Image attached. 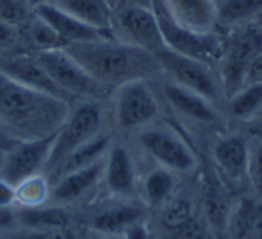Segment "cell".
I'll return each instance as SVG.
<instances>
[{"label":"cell","instance_id":"cell-45","mask_svg":"<svg viewBox=\"0 0 262 239\" xmlns=\"http://www.w3.org/2000/svg\"><path fill=\"white\" fill-rule=\"evenodd\" d=\"M2 160H4V155H0V169H2Z\"/></svg>","mask_w":262,"mask_h":239},{"label":"cell","instance_id":"cell-21","mask_svg":"<svg viewBox=\"0 0 262 239\" xmlns=\"http://www.w3.org/2000/svg\"><path fill=\"white\" fill-rule=\"evenodd\" d=\"M110 144H112V137L102 131V133H99L97 137L90 138V141L84 142L83 146H79L77 149H74V151L70 153V155L67 156V158L63 160V162L59 164V166L56 167L51 174H49L51 184H54L59 176L70 173V171L81 169V167H86V166H90V164L97 162L99 158H102V156L106 155Z\"/></svg>","mask_w":262,"mask_h":239},{"label":"cell","instance_id":"cell-2","mask_svg":"<svg viewBox=\"0 0 262 239\" xmlns=\"http://www.w3.org/2000/svg\"><path fill=\"white\" fill-rule=\"evenodd\" d=\"M72 105L38 92L0 70V123L22 141L54 135Z\"/></svg>","mask_w":262,"mask_h":239},{"label":"cell","instance_id":"cell-28","mask_svg":"<svg viewBox=\"0 0 262 239\" xmlns=\"http://www.w3.org/2000/svg\"><path fill=\"white\" fill-rule=\"evenodd\" d=\"M16 187V205L18 207H38L51 203L52 184L45 173H38L24 178Z\"/></svg>","mask_w":262,"mask_h":239},{"label":"cell","instance_id":"cell-30","mask_svg":"<svg viewBox=\"0 0 262 239\" xmlns=\"http://www.w3.org/2000/svg\"><path fill=\"white\" fill-rule=\"evenodd\" d=\"M248 185L253 189L258 200H262V138L248 141Z\"/></svg>","mask_w":262,"mask_h":239},{"label":"cell","instance_id":"cell-34","mask_svg":"<svg viewBox=\"0 0 262 239\" xmlns=\"http://www.w3.org/2000/svg\"><path fill=\"white\" fill-rule=\"evenodd\" d=\"M15 239H74L69 228H49V230H31L24 228L15 234Z\"/></svg>","mask_w":262,"mask_h":239},{"label":"cell","instance_id":"cell-1","mask_svg":"<svg viewBox=\"0 0 262 239\" xmlns=\"http://www.w3.org/2000/svg\"><path fill=\"white\" fill-rule=\"evenodd\" d=\"M65 51L76 58L95 81L110 90L127 81L157 79L162 76V67L153 52L124 44L113 36L70 44Z\"/></svg>","mask_w":262,"mask_h":239},{"label":"cell","instance_id":"cell-26","mask_svg":"<svg viewBox=\"0 0 262 239\" xmlns=\"http://www.w3.org/2000/svg\"><path fill=\"white\" fill-rule=\"evenodd\" d=\"M176 176L178 174L162 166L151 169L142 180V198L146 205L160 209L167 200H171L176 192Z\"/></svg>","mask_w":262,"mask_h":239},{"label":"cell","instance_id":"cell-38","mask_svg":"<svg viewBox=\"0 0 262 239\" xmlns=\"http://www.w3.org/2000/svg\"><path fill=\"white\" fill-rule=\"evenodd\" d=\"M16 227V207L0 205V228Z\"/></svg>","mask_w":262,"mask_h":239},{"label":"cell","instance_id":"cell-39","mask_svg":"<svg viewBox=\"0 0 262 239\" xmlns=\"http://www.w3.org/2000/svg\"><path fill=\"white\" fill-rule=\"evenodd\" d=\"M122 235H124V239H147V230L144 228V225L139 221V223L131 225V227L127 228Z\"/></svg>","mask_w":262,"mask_h":239},{"label":"cell","instance_id":"cell-46","mask_svg":"<svg viewBox=\"0 0 262 239\" xmlns=\"http://www.w3.org/2000/svg\"><path fill=\"white\" fill-rule=\"evenodd\" d=\"M255 24H258V26H262V15H260V18H258V20H257V22H255Z\"/></svg>","mask_w":262,"mask_h":239},{"label":"cell","instance_id":"cell-44","mask_svg":"<svg viewBox=\"0 0 262 239\" xmlns=\"http://www.w3.org/2000/svg\"><path fill=\"white\" fill-rule=\"evenodd\" d=\"M106 2H108V4L112 6L113 9H115V8H117V4H119V0H106Z\"/></svg>","mask_w":262,"mask_h":239},{"label":"cell","instance_id":"cell-29","mask_svg":"<svg viewBox=\"0 0 262 239\" xmlns=\"http://www.w3.org/2000/svg\"><path fill=\"white\" fill-rule=\"evenodd\" d=\"M190 216H194L192 203H190V200L183 198V196L174 194L160 207V223L164 225V228L176 227V225L187 221Z\"/></svg>","mask_w":262,"mask_h":239},{"label":"cell","instance_id":"cell-6","mask_svg":"<svg viewBox=\"0 0 262 239\" xmlns=\"http://www.w3.org/2000/svg\"><path fill=\"white\" fill-rule=\"evenodd\" d=\"M104 124V105L102 101H81L70 108L69 115L54 135L49 160L43 173L51 174L74 149L83 146L90 138L102 133Z\"/></svg>","mask_w":262,"mask_h":239},{"label":"cell","instance_id":"cell-20","mask_svg":"<svg viewBox=\"0 0 262 239\" xmlns=\"http://www.w3.org/2000/svg\"><path fill=\"white\" fill-rule=\"evenodd\" d=\"M70 217L63 205L45 203L38 207H16V225L31 230L69 228Z\"/></svg>","mask_w":262,"mask_h":239},{"label":"cell","instance_id":"cell-17","mask_svg":"<svg viewBox=\"0 0 262 239\" xmlns=\"http://www.w3.org/2000/svg\"><path fill=\"white\" fill-rule=\"evenodd\" d=\"M102 173H104V156L90 166L70 171V173L59 176L52 184L51 203L67 205V203L77 202L102 180Z\"/></svg>","mask_w":262,"mask_h":239},{"label":"cell","instance_id":"cell-36","mask_svg":"<svg viewBox=\"0 0 262 239\" xmlns=\"http://www.w3.org/2000/svg\"><path fill=\"white\" fill-rule=\"evenodd\" d=\"M255 83H262V52L250 63L246 70V76H244V85H255Z\"/></svg>","mask_w":262,"mask_h":239},{"label":"cell","instance_id":"cell-16","mask_svg":"<svg viewBox=\"0 0 262 239\" xmlns=\"http://www.w3.org/2000/svg\"><path fill=\"white\" fill-rule=\"evenodd\" d=\"M34 13L40 15L41 18L65 40L67 45L112 36V33H106V31H101V29H97V27L88 26L83 20L76 18V16L70 15L69 11H65V9H61L59 6H56L54 2H47V4L40 6V8L34 9Z\"/></svg>","mask_w":262,"mask_h":239},{"label":"cell","instance_id":"cell-10","mask_svg":"<svg viewBox=\"0 0 262 239\" xmlns=\"http://www.w3.org/2000/svg\"><path fill=\"white\" fill-rule=\"evenodd\" d=\"M112 36L124 44L157 52L164 45L158 16L153 9L119 6L113 9Z\"/></svg>","mask_w":262,"mask_h":239},{"label":"cell","instance_id":"cell-35","mask_svg":"<svg viewBox=\"0 0 262 239\" xmlns=\"http://www.w3.org/2000/svg\"><path fill=\"white\" fill-rule=\"evenodd\" d=\"M0 205L15 207L16 205V187L0 176Z\"/></svg>","mask_w":262,"mask_h":239},{"label":"cell","instance_id":"cell-32","mask_svg":"<svg viewBox=\"0 0 262 239\" xmlns=\"http://www.w3.org/2000/svg\"><path fill=\"white\" fill-rule=\"evenodd\" d=\"M165 239H207V225L201 217L190 216L172 228H165Z\"/></svg>","mask_w":262,"mask_h":239},{"label":"cell","instance_id":"cell-14","mask_svg":"<svg viewBox=\"0 0 262 239\" xmlns=\"http://www.w3.org/2000/svg\"><path fill=\"white\" fill-rule=\"evenodd\" d=\"M0 70L8 74L9 77L34 88L38 92H43L52 97H58L69 105H76V99L67 94L58 83L51 77V74L43 69L34 54H18V56H4L0 58Z\"/></svg>","mask_w":262,"mask_h":239},{"label":"cell","instance_id":"cell-23","mask_svg":"<svg viewBox=\"0 0 262 239\" xmlns=\"http://www.w3.org/2000/svg\"><path fill=\"white\" fill-rule=\"evenodd\" d=\"M52 2L88 26L112 33L110 29H112L113 8L106 0H52Z\"/></svg>","mask_w":262,"mask_h":239},{"label":"cell","instance_id":"cell-13","mask_svg":"<svg viewBox=\"0 0 262 239\" xmlns=\"http://www.w3.org/2000/svg\"><path fill=\"white\" fill-rule=\"evenodd\" d=\"M248 141L250 138L237 133L219 135L210 149L217 176L233 189H243L248 185Z\"/></svg>","mask_w":262,"mask_h":239},{"label":"cell","instance_id":"cell-43","mask_svg":"<svg viewBox=\"0 0 262 239\" xmlns=\"http://www.w3.org/2000/svg\"><path fill=\"white\" fill-rule=\"evenodd\" d=\"M95 239H124V235L122 234H101Z\"/></svg>","mask_w":262,"mask_h":239},{"label":"cell","instance_id":"cell-5","mask_svg":"<svg viewBox=\"0 0 262 239\" xmlns=\"http://www.w3.org/2000/svg\"><path fill=\"white\" fill-rule=\"evenodd\" d=\"M155 56L162 67V76L194 94L201 95V97L208 99L212 105H215L225 113L226 95L215 67L174 52L165 45H162L155 52Z\"/></svg>","mask_w":262,"mask_h":239},{"label":"cell","instance_id":"cell-48","mask_svg":"<svg viewBox=\"0 0 262 239\" xmlns=\"http://www.w3.org/2000/svg\"><path fill=\"white\" fill-rule=\"evenodd\" d=\"M51 2H52V0H51Z\"/></svg>","mask_w":262,"mask_h":239},{"label":"cell","instance_id":"cell-7","mask_svg":"<svg viewBox=\"0 0 262 239\" xmlns=\"http://www.w3.org/2000/svg\"><path fill=\"white\" fill-rule=\"evenodd\" d=\"M142 151L155 160L157 166L171 169L176 174H192L198 171L200 158L194 148L167 124H149L137 131Z\"/></svg>","mask_w":262,"mask_h":239},{"label":"cell","instance_id":"cell-22","mask_svg":"<svg viewBox=\"0 0 262 239\" xmlns=\"http://www.w3.org/2000/svg\"><path fill=\"white\" fill-rule=\"evenodd\" d=\"M215 8L217 29L228 31L257 22L262 15V0H215Z\"/></svg>","mask_w":262,"mask_h":239},{"label":"cell","instance_id":"cell-18","mask_svg":"<svg viewBox=\"0 0 262 239\" xmlns=\"http://www.w3.org/2000/svg\"><path fill=\"white\" fill-rule=\"evenodd\" d=\"M167 13L180 26L194 31L217 29L215 0H165Z\"/></svg>","mask_w":262,"mask_h":239},{"label":"cell","instance_id":"cell-31","mask_svg":"<svg viewBox=\"0 0 262 239\" xmlns=\"http://www.w3.org/2000/svg\"><path fill=\"white\" fill-rule=\"evenodd\" d=\"M27 54L20 36V27L0 20V58Z\"/></svg>","mask_w":262,"mask_h":239},{"label":"cell","instance_id":"cell-15","mask_svg":"<svg viewBox=\"0 0 262 239\" xmlns=\"http://www.w3.org/2000/svg\"><path fill=\"white\" fill-rule=\"evenodd\" d=\"M104 185L113 196H131L137 191V166L129 149L112 141L104 155Z\"/></svg>","mask_w":262,"mask_h":239},{"label":"cell","instance_id":"cell-37","mask_svg":"<svg viewBox=\"0 0 262 239\" xmlns=\"http://www.w3.org/2000/svg\"><path fill=\"white\" fill-rule=\"evenodd\" d=\"M20 141H22V138L9 133V131L4 130V128H0V155H6L8 151H11Z\"/></svg>","mask_w":262,"mask_h":239},{"label":"cell","instance_id":"cell-12","mask_svg":"<svg viewBox=\"0 0 262 239\" xmlns=\"http://www.w3.org/2000/svg\"><path fill=\"white\" fill-rule=\"evenodd\" d=\"M54 135L41 138H31V141H20L11 151H8L4 155L0 176L8 180L9 184L16 185L24 178L43 173L52 142H54Z\"/></svg>","mask_w":262,"mask_h":239},{"label":"cell","instance_id":"cell-9","mask_svg":"<svg viewBox=\"0 0 262 239\" xmlns=\"http://www.w3.org/2000/svg\"><path fill=\"white\" fill-rule=\"evenodd\" d=\"M164 45L171 51L212 65L217 69L223 52V31H194L180 26L171 16H158Z\"/></svg>","mask_w":262,"mask_h":239},{"label":"cell","instance_id":"cell-24","mask_svg":"<svg viewBox=\"0 0 262 239\" xmlns=\"http://www.w3.org/2000/svg\"><path fill=\"white\" fill-rule=\"evenodd\" d=\"M144 212L135 203H120L95 214L92 227L99 234H124L131 225L139 223Z\"/></svg>","mask_w":262,"mask_h":239},{"label":"cell","instance_id":"cell-33","mask_svg":"<svg viewBox=\"0 0 262 239\" xmlns=\"http://www.w3.org/2000/svg\"><path fill=\"white\" fill-rule=\"evenodd\" d=\"M33 13L27 0H0V20L13 26L24 24Z\"/></svg>","mask_w":262,"mask_h":239},{"label":"cell","instance_id":"cell-8","mask_svg":"<svg viewBox=\"0 0 262 239\" xmlns=\"http://www.w3.org/2000/svg\"><path fill=\"white\" fill-rule=\"evenodd\" d=\"M43 69L51 74V77L77 103L81 101H102L110 97L112 90L95 81L86 70L83 69L76 58L69 54L65 49L45 51L34 54Z\"/></svg>","mask_w":262,"mask_h":239},{"label":"cell","instance_id":"cell-41","mask_svg":"<svg viewBox=\"0 0 262 239\" xmlns=\"http://www.w3.org/2000/svg\"><path fill=\"white\" fill-rule=\"evenodd\" d=\"M251 239H262V202L258 205L257 220H255V227H253V237Z\"/></svg>","mask_w":262,"mask_h":239},{"label":"cell","instance_id":"cell-47","mask_svg":"<svg viewBox=\"0 0 262 239\" xmlns=\"http://www.w3.org/2000/svg\"><path fill=\"white\" fill-rule=\"evenodd\" d=\"M0 128H4V126H2V123H0Z\"/></svg>","mask_w":262,"mask_h":239},{"label":"cell","instance_id":"cell-11","mask_svg":"<svg viewBox=\"0 0 262 239\" xmlns=\"http://www.w3.org/2000/svg\"><path fill=\"white\" fill-rule=\"evenodd\" d=\"M153 85L158 92V97L169 106L171 112H174L185 123L207 128L219 126L223 123V110L212 105L208 99L172 83L164 76L153 79Z\"/></svg>","mask_w":262,"mask_h":239},{"label":"cell","instance_id":"cell-19","mask_svg":"<svg viewBox=\"0 0 262 239\" xmlns=\"http://www.w3.org/2000/svg\"><path fill=\"white\" fill-rule=\"evenodd\" d=\"M18 27H20V36H22V44L26 47L27 54H38V52L56 51V49L67 47L65 40L34 11Z\"/></svg>","mask_w":262,"mask_h":239},{"label":"cell","instance_id":"cell-40","mask_svg":"<svg viewBox=\"0 0 262 239\" xmlns=\"http://www.w3.org/2000/svg\"><path fill=\"white\" fill-rule=\"evenodd\" d=\"M119 6H131V8H146V9H153V0H119ZM155 11V9H153Z\"/></svg>","mask_w":262,"mask_h":239},{"label":"cell","instance_id":"cell-42","mask_svg":"<svg viewBox=\"0 0 262 239\" xmlns=\"http://www.w3.org/2000/svg\"><path fill=\"white\" fill-rule=\"evenodd\" d=\"M29 2V6L33 8V11L36 8H40V6H43V4H47V2H51V0H27Z\"/></svg>","mask_w":262,"mask_h":239},{"label":"cell","instance_id":"cell-27","mask_svg":"<svg viewBox=\"0 0 262 239\" xmlns=\"http://www.w3.org/2000/svg\"><path fill=\"white\" fill-rule=\"evenodd\" d=\"M225 113L233 121H251L262 113V83L246 85L228 97Z\"/></svg>","mask_w":262,"mask_h":239},{"label":"cell","instance_id":"cell-3","mask_svg":"<svg viewBox=\"0 0 262 239\" xmlns=\"http://www.w3.org/2000/svg\"><path fill=\"white\" fill-rule=\"evenodd\" d=\"M113 124L124 133H137L157 123L162 113V99L153 79H135L119 85L112 94Z\"/></svg>","mask_w":262,"mask_h":239},{"label":"cell","instance_id":"cell-25","mask_svg":"<svg viewBox=\"0 0 262 239\" xmlns=\"http://www.w3.org/2000/svg\"><path fill=\"white\" fill-rule=\"evenodd\" d=\"M262 200L243 196L232 205L228 221H226L225 232L228 239H251L253 237V227L257 220L258 205Z\"/></svg>","mask_w":262,"mask_h":239},{"label":"cell","instance_id":"cell-4","mask_svg":"<svg viewBox=\"0 0 262 239\" xmlns=\"http://www.w3.org/2000/svg\"><path fill=\"white\" fill-rule=\"evenodd\" d=\"M262 52V26L246 24L223 31V52L217 63V74L226 101L244 85L250 63Z\"/></svg>","mask_w":262,"mask_h":239}]
</instances>
